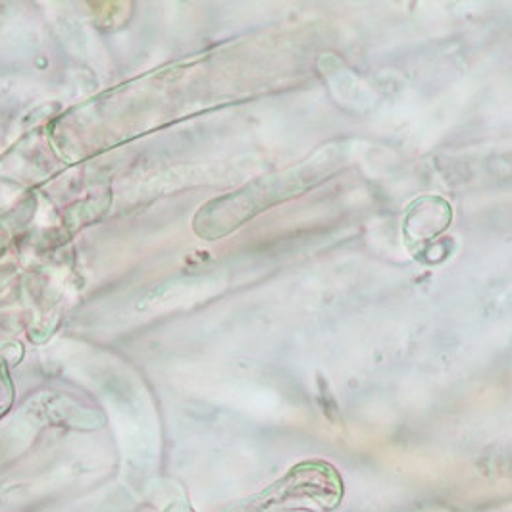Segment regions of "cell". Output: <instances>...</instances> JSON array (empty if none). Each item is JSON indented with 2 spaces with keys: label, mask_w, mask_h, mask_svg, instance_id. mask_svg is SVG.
Returning a JSON list of instances; mask_svg holds the SVG:
<instances>
[]
</instances>
